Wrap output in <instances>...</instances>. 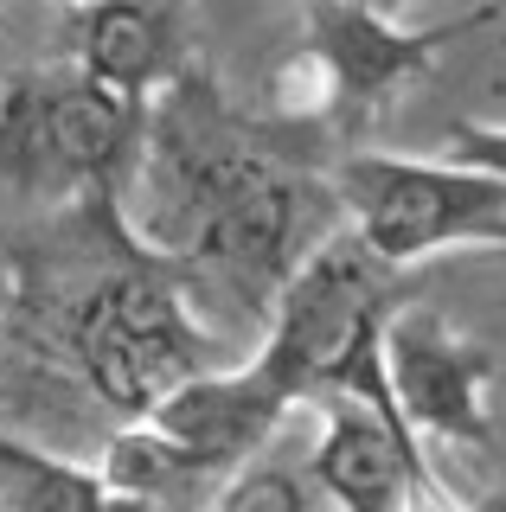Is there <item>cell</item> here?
<instances>
[{
  "mask_svg": "<svg viewBox=\"0 0 506 512\" xmlns=\"http://www.w3.org/2000/svg\"><path fill=\"white\" fill-rule=\"evenodd\" d=\"M0 512H122L97 468L0 429Z\"/></svg>",
  "mask_w": 506,
  "mask_h": 512,
  "instance_id": "obj_9",
  "label": "cell"
},
{
  "mask_svg": "<svg viewBox=\"0 0 506 512\" xmlns=\"http://www.w3.org/2000/svg\"><path fill=\"white\" fill-rule=\"evenodd\" d=\"M359 7H372V13H385V20H404V7H410V0H359Z\"/></svg>",
  "mask_w": 506,
  "mask_h": 512,
  "instance_id": "obj_12",
  "label": "cell"
},
{
  "mask_svg": "<svg viewBox=\"0 0 506 512\" xmlns=\"http://www.w3.org/2000/svg\"><path fill=\"white\" fill-rule=\"evenodd\" d=\"M205 512H314V493L302 487V474L276 468V461H244L237 474L218 480Z\"/></svg>",
  "mask_w": 506,
  "mask_h": 512,
  "instance_id": "obj_10",
  "label": "cell"
},
{
  "mask_svg": "<svg viewBox=\"0 0 506 512\" xmlns=\"http://www.w3.org/2000/svg\"><path fill=\"white\" fill-rule=\"evenodd\" d=\"M481 20H487V7L449 26H404V20L359 7V0H302V52L276 77L282 122L359 135L410 77L430 71V58L442 45H455Z\"/></svg>",
  "mask_w": 506,
  "mask_h": 512,
  "instance_id": "obj_4",
  "label": "cell"
},
{
  "mask_svg": "<svg viewBox=\"0 0 506 512\" xmlns=\"http://www.w3.org/2000/svg\"><path fill=\"white\" fill-rule=\"evenodd\" d=\"M71 64L116 103H148L186 71V0H77Z\"/></svg>",
  "mask_w": 506,
  "mask_h": 512,
  "instance_id": "obj_8",
  "label": "cell"
},
{
  "mask_svg": "<svg viewBox=\"0 0 506 512\" xmlns=\"http://www.w3.org/2000/svg\"><path fill=\"white\" fill-rule=\"evenodd\" d=\"M282 416H289L282 391L250 359H237V365L186 378L180 391H167L141 423L161 442L180 448L205 480H225V474H237L244 461H257L263 448H270Z\"/></svg>",
  "mask_w": 506,
  "mask_h": 512,
  "instance_id": "obj_7",
  "label": "cell"
},
{
  "mask_svg": "<svg viewBox=\"0 0 506 512\" xmlns=\"http://www.w3.org/2000/svg\"><path fill=\"white\" fill-rule=\"evenodd\" d=\"M436 512H455V506H436Z\"/></svg>",
  "mask_w": 506,
  "mask_h": 512,
  "instance_id": "obj_14",
  "label": "cell"
},
{
  "mask_svg": "<svg viewBox=\"0 0 506 512\" xmlns=\"http://www.w3.org/2000/svg\"><path fill=\"white\" fill-rule=\"evenodd\" d=\"M391 276L398 269L378 263L346 224L295 263V276L282 282L270 308V327L250 352V365L276 384L289 410L314 404V397H359L398 423L385 397V372H378V333H385V314L398 308Z\"/></svg>",
  "mask_w": 506,
  "mask_h": 512,
  "instance_id": "obj_1",
  "label": "cell"
},
{
  "mask_svg": "<svg viewBox=\"0 0 506 512\" xmlns=\"http://www.w3.org/2000/svg\"><path fill=\"white\" fill-rule=\"evenodd\" d=\"M346 231L385 269H417L436 250H506V186L462 160H404L346 148L327 167Z\"/></svg>",
  "mask_w": 506,
  "mask_h": 512,
  "instance_id": "obj_3",
  "label": "cell"
},
{
  "mask_svg": "<svg viewBox=\"0 0 506 512\" xmlns=\"http://www.w3.org/2000/svg\"><path fill=\"white\" fill-rule=\"evenodd\" d=\"M141 109L97 90L77 64L0 84V186L39 205L116 199L141 148Z\"/></svg>",
  "mask_w": 506,
  "mask_h": 512,
  "instance_id": "obj_2",
  "label": "cell"
},
{
  "mask_svg": "<svg viewBox=\"0 0 506 512\" xmlns=\"http://www.w3.org/2000/svg\"><path fill=\"white\" fill-rule=\"evenodd\" d=\"M378 372L385 397L410 436L436 442H487L494 436V372L500 359L474 333H462L430 301H398L378 333Z\"/></svg>",
  "mask_w": 506,
  "mask_h": 512,
  "instance_id": "obj_5",
  "label": "cell"
},
{
  "mask_svg": "<svg viewBox=\"0 0 506 512\" xmlns=\"http://www.w3.org/2000/svg\"><path fill=\"white\" fill-rule=\"evenodd\" d=\"M321 442H314L308 480L340 512H436V474L423 461V442L404 436L391 416H378L359 397H314Z\"/></svg>",
  "mask_w": 506,
  "mask_h": 512,
  "instance_id": "obj_6",
  "label": "cell"
},
{
  "mask_svg": "<svg viewBox=\"0 0 506 512\" xmlns=\"http://www.w3.org/2000/svg\"><path fill=\"white\" fill-rule=\"evenodd\" d=\"M474 512H506V493H487V500L474 506Z\"/></svg>",
  "mask_w": 506,
  "mask_h": 512,
  "instance_id": "obj_13",
  "label": "cell"
},
{
  "mask_svg": "<svg viewBox=\"0 0 506 512\" xmlns=\"http://www.w3.org/2000/svg\"><path fill=\"white\" fill-rule=\"evenodd\" d=\"M449 160L487 173V180L506 186V128H487V122H455L449 128Z\"/></svg>",
  "mask_w": 506,
  "mask_h": 512,
  "instance_id": "obj_11",
  "label": "cell"
}]
</instances>
